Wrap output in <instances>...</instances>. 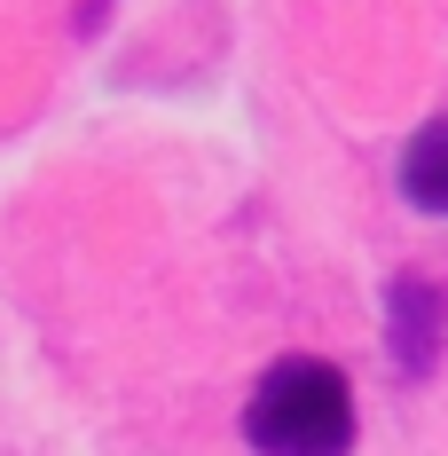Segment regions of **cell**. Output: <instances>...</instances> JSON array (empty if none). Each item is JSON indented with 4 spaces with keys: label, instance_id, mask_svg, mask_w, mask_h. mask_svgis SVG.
<instances>
[{
    "label": "cell",
    "instance_id": "cell-1",
    "mask_svg": "<svg viewBox=\"0 0 448 456\" xmlns=\"http://www.w3.org/2000/svg\"><path fill=\"white\" fill-rule=\"evenodd\" d=\"M244 441L260 456H354V386L314 354H291L252 386Z\"/></svg>",
    "mask_w": 448,
    "mask_h": 456
},
{
    "label": "cell",
    "instance_id": "cell-2",
    "mask_svg": "<svg viewBox=\"0 0 448 456\" xmlns=\"http://www.w3.org/2000/svg\"><path fill=\"white\" fill-rule=\"evenodd\" d=\"M386 354L402 378H433L448 354V283L425 268H402L386 283Z\"/></svg>",
    "mask_w": 448,
    "mask_h": 456
},
{
    "label": "cell",
    "instance_id": "cell-3",
    "mask_svg": "<svg viewBox=\"0 0 448 456\" xmlns=\"http://www.w3.org/2000/svg\"><path fill=\"white\" fill-rule=\"evenodd\" d=\"M394 182H402V197L417 205V213L448 221V110H441V118H425V126L402 142V166H394Z\"/></svg>",
    "mask_w": 448,
    "mask_h": 456
}]
</instances>
